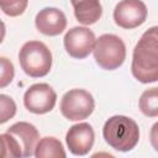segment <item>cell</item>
I'll list each match as a JSON object with an SVG mask.
<instances>
[{
    "label": "cell",
    "mask_w": 158,
    "mask_h": 158,
    "mask_svg": "<svg viewBox=\"0 0 158 158\" xmlns=\"http://www.w3.org/2000/svg\"><path fill=\"white\" fill-rule=\"evenodd\" d=\"M96 63L106 70H114L122 65L126 58V46L123 41L111 33L101 35L95 40L93 48Z\"/></svg>",
    "instance_id": "4"
},
{
    "label": "cell",
    "mask_w": 158,
    "mask_h": 158,
    "mask_svg": "<svg viewBox=\"0 0 158 158\" xmlns=\"http://www.w3.org/2000/svg\"><path fill=\"white\" fill-rule=\"evenodd\" d=\"M15 141L20 157L33 156L35 147L40 139V133L37 128L30 122H16L10 126L6 131Z\"/></svg>",
    "instance_id": "9"
},
{
    "label": "cell",
    "mask_w": 158,
    "mask_h": 158,
    "mask_svg": "<svg viewBox=\"0 0 158 158\" xmlns=\"http://www.w3.org/2000/svg\"><path fill=\"white\" fill-rule=\"evenodd\" d=\"M33 156L37 158H64L67 154L59 139L54 137H43L38 139Z\"/></svg>",
    "instance_id": "13"
},
{
    "label": "cell",
    "mask_w": 158,
    "mask_h": 158,
    "mask_svg": "<svg viewBox=\"0 0 158 158\" xmlns=\"http://www.w3.org/2000/svg\"><path fill=\"white\" fill-rule=\"evenodd\" d=\"M15 75L12 62L6 57H0V88L7 86Z\"/></svg>",
    "instance_id": "18"
},
{
    "label": "cell",
    "mask_w": 158,
    "mask_h": 158,
    "mask_svg": "<svg viewBox=\"0 0 158 158\" xmlns=\"http://www.w3.org/2000/svg\"><path fill=\"white\" fill-rule=\"evenodd\" d=\"M141 111L149 117L158 116V91L157 88H151L144 90L139 98Z\"/></svg>",
    "instance_id": "14"
},
{
    "label": "cell",
    "mask_w": 158,
    "mask_h": 158,
    "mask_svg": "<svg viewBox=\"0 0 158 158\" xmlns=\"http://www.w3.org/2000/svg\"><path fill=\"white\" fill-rule=\"evenodd\" d=\"M147 17V7L141 0H121L114 10V20L117 26L131 30L141 26Z\"/></svg>",
    "instance_id": "7"
},
{
    "label": "cell",
    "mask_w": 158,
    "mask_h": 158,
    "mask_svg": "<svg viewBox=\"0 0 158 158\" xmlns=\"http://www.w3.org/2000/svg\"><path fill=\"white\" fill-rule=\"evenodd\" d=\"M37 30L46 36H58L67 26V19L63 11L57 7L42 9L35 19Z\"/></svg>",
    "instance_id": "11"
},
{
    "label": "cell",
    "mask_w": 158,
    "mask_h": 158,
    "mask_svg": "<svg viewBox=\"0 0 158 158\" xmlns=\"http://www.w3.org/2000/svg\"><path fill=\"white\" fill-rule=\"evenodd\" d=\"M5 32H6L5 25H4V22L0 20V43L2 42V40H4V37H5Z\"/></svg>",
    "instance_id": "19"
},
{
    "label": "cell",
    "mask_w": 158,
    "mask_h": 158,
    "mask_svg": "<svg viewBox=\"0 0 158 158\" xmlns=\"http://www.w3.org/2000/svg\"><path fill=\"white\" fill-rule=\"evenodd\" d=\"M19 60L23 72L32 78H41L49 73L52 53L41 41L26 42L19 53Z\"/></svg>",
    "instance_id": "3"
},
{
    "label": "cell",
    "mask_w": 158,
    "mask_h": 158,
    "mask_svg": "<svg viewBox=\"0 0 158 158\" xmlns=\"http://www.w3.org/2000/svg\"><path fill=\"white\" fill-rule=\"evenodd\" d=\"M94 130L86 122L73 125L65 136V142L69 151L75 156H85L94 144Z\"/></svg>",
    "instance_id": "10"
},
{
    "label": "cell",
    "mask_w": 158,
    "mask_h": 158,
    "mask_svg": "<svg viewBox=\"0 0 158 158\" xmlns=\"http://www.w3.org/2000/svg\"><path fill=\"white\" fill-rule=\"evenodd\" d=\"M16 114V104L9 95L0 94V125L7 122Z\"/></svg>",
    "instance_id": "17"
},
{
    "label": "cell",
    "mask_w": 158,
    "mask_h": 158,
    "mask_svg": "<svg viewBox=\"0 0 158 158\" xmlns=\"http://www.w3.org/2000/svg\"><path fill=\"white\" fill-rule=\"evenodd\" d=\"M102 135L106 143L120 152L133 149L139 141L138 125L132 118L122 115L110 117L102 127Z\"/></svg>",
    "instance_id": "2"
},
{
    "label": "cell",
    "mask_w": 158,
    "mask_h": 158,
    "mask_svg": "<svg viewBox=\"0 0 158 158\" xmlns=\"http://www.w3.org/2000/svg\"><path fill=\"white\" fill-rule=\"evenodd\" d=\"M20 157L17 146L12 137L5 132L0 135V158H17Z\"/></svg>",
    "instance_id": "16"
},
{
    "label": "cell",
    "mask_w": 158,
    "mask_h": 158,
    "mask_svg": "<svg viewBox=\"0 0 158 158\" xmlns=\"http://www.w3.org/2000/svg\"><path fill=\"white\" fill-rule=\"evenodd\" d=\"M28 0H0V9L7 16L16 17L25 12Z\"/></svg>",
    "instance_id": "15"
},
{
    "label": "cell",
    "mask_w": 158,
    "mask_h": 158,
    "mask_svg": "<svg viewBox=\"0 0 158 158\" xmlns=\"http://www.w3.org/2000/svg\"><path fill=\"white\" fill-rule=\"evenodd\" d=\"M158 27L153 26L146 31L137 42L131 70L133 77L144 84L158 80Z\"/></svg>",
    "instance_id": "1"
},
{
    "label": "cell",
    "mask_w": 158,
    "mask_h": 158,
    "mask_svg": "<svg viewBox=\"0 0 158 158\" xmlns=\"http://www.w3.org/2000/svg\"><path fill=\"white\" fill-rule=\"evenodd\" d=\"M95 107L93 95L84 89H72L67 91L60 101L62 115L70 121H79L89 117Z\"/></svg>",
    "instance_id": "5"
},
{
    "label": "cell",
    "mask_w": 158,
    "mask_h": 158,
    "mask_svg": "<svg viewBox=\"0 0 158 158\" xmlns=\"http://www.w3.org/2000/svg\"><path fill=\"white\" fill-rule=\"evenodd\" d=\"M77 20L83 25L95 23L102 15L100 0H70Z\"/></svg>",
    "instance_id": "12"
},
{
    "label": "cell",
    "mask_w": 158,
    "mask_h": 158,
    "mask_svg": "<svg viewBox=\"0 0 158 158\" xmlns=\"http://www.w3.org/2000/svg\"><path fill=\"white\" fill-rule=\"evenodd\" d=\"M57 101V94L53 88L46 83H38L31 85L23 95V104L30 112L47 114L49 112Z\"/></svg>",
    "instance_id": "6"
},
{
    "label": "cell",
    "mask_w": 158,
    "mask_h": 158,
    "mask_svg": "<svg viewBox=\"0 0 158 158\" xmlns=\"http://www.w3.org/2000/svg\"><path fill=\"white\" fill-rule=\"evenodd\" d=\"M95 35L88 27L77 26L70 28L64 36V47L70 57L77 59L86 58L94 48Z\"/></svg>",
    "instance_id": "8"
}]
</instances>
